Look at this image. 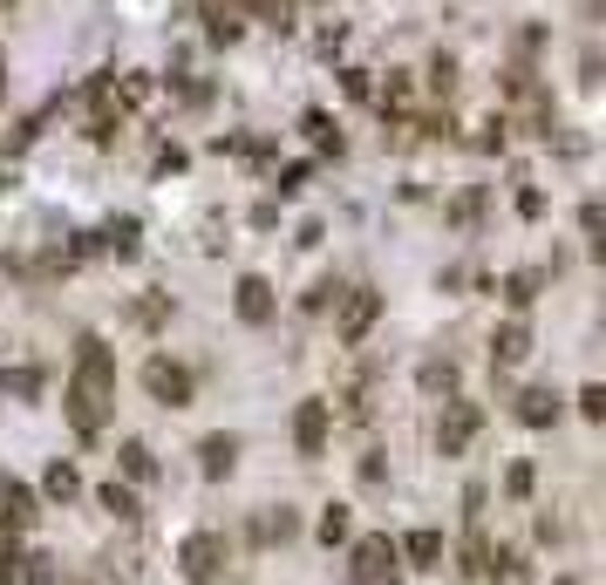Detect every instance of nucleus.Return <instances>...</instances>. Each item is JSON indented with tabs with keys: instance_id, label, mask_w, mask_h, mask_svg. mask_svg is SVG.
<instances>
[{
	"instance_id": "nucleus-12",
	"label": "nucleus",
	"mask_w": 606,
	"mask_h": 585,
	"mask_svg": "<svg viewBox=\"0 0 606 585\" xmlns=\"http://www.w3.org/2000/svg\"><path fill=\"white\" fill-rule=\"evenodd\" d=\"M559 416H566L559 389H545V381H532V389H518V422H525V429H552Z\"/></svg>"
},
{
	"instance_id": "nucleus-26",
	"label": "nucleus",
	"mask_w": 606,
	"mask_h": 585,
	"mask_svg": "<svg viewBox=\"0 0 606 585\" xmlns=\"http://www.w3.org/2000/svg\"><path fill=\"white\" fill-rule=\"evenodd\" d=\"M429 89H437V96H450V89H457V55H443V48L429 55Z\"/></svg>"
},
{
	"instance_id": "nucleus-28",
	"label": "nucleus",
	"mask_w": 606,
	"mask_h": 585,
	"mask_svg": "<svg viewBox=\"0 0 606 585\" xmlns=\"http://www.w3.org/2000/svg\"><path fill=\"white\" fill-rule=\"evenodd\" d=\"M252 14H260L266 28H280V35L293 28V0H252Z\"/></svg>"
},
{
	"instance_id": "nucleus-17",
	"label": "nucleus",
	"mask_w": 606,
	"mask_h": 585,
	"mask_svg": "<svg viewBox=\"0 0 606 585\" xmlns=\"http://www.w3.org/2000/svg\"><path fill=\"white\" fill-rule=\"evenodd\" d=\"M137 232H143L137 218H110L103 232H96V252H116V259H137V245H143Z\"/></svg>"
},
{
	"instance_id": "nucleus-14",
	"label": "nucleus",
	"mask_w": 606,
	"mask_h": 585,
	"mask_svg": "<svg viewBox=\"0 0 606 585\" xmlns=\"http://www.w3.org/2000/svg\"><path fill=\"white\" fill-rule=\"evenodd\" d=\"M116 470H123V483H150L157 476V449H150L143 436H123L116 443Z\"/></svg>"
},
{
	"instance_id": "nucleus-30",
	"label": "nucleus",
	"mask_w": 606,
	"mask_h": 585,
	"mask_svg": "<svg viewBox=\"0 0 606 585\" xmlns=\"http://www.w3.org/2000/svg\"><path fill=\"white\" fill-rule=\"evenodd\" d=\"M532 483H539L532 463H512V470H504V497H518V504H525V497H532Z\"/></svg>"
},
{
	"instance_id": "nucleus-18",
	"label": "nucleus",
	"mask_w": 606,
	"mask_h": 585,
	"mask_svg": "<svg viewBox=\"0 0 606 585\" xmlns=\"http://www.w3.org/2000/svg\"><path fill=\"white\" fill-rule=\"evenodd\" d=\"M314 538H320L327 551H334V545H348V538H355V504H327V511H320V524H314Z\"/></svg>"
},
{
	"instance_id": "nucleus-5",
	"label": "nucleus",
	"mask_w": 606,
	"mask_h": 585,
	"mask_svg": "<svg viewBox=\"0 0 606 585\" xmlns=\"http://www.w3.org/2000/svg\"><path fill=\"white\" fill-rule=\"evenodd\" d=\"M477 429H484V409L464 395H450L443 402V416H437V456H464L477 443Z\"/></svg>"
},
{
	"instance_id": "nucleus-6",
	"label": "nucleus",
	"mask_w": 606,
	"mask_h": 585,
	"mask_svg": "<svg viewBox=\"0 0 606 585\" xmlns=\"http://www.w3.org/2000/svg\"><path fill=\"white\" fill-rule=\"evenodd\" d=\"M327 443H334V402L307 395V402L293 409V449L314 463V456H327Z\"/></svg>"
},
{
	"instance_id": "nucleus-35",
	"label": "nucleus",
	"mask_w": 606,
	"mask_h": 585,
	"mask_svg": "<svg viewBox=\"0 0 606 585\" xmlns=\"http://www.w3.org/2000/svg\"><path fill=\"white\" fill-rule=\"evenodd\" d=\"M402 103H409V82H402V75H389V82H382V110H402Z\"/></svg>"
},
{
	"instance_id": "nucleus-13",
	"label": "nucleus",
	"mask_w": 606,
	"mask_h": 585,
	"mask_svg": "<svg viewBox=\"0 0 606 585\" xmlns=\"http://www.w3.org/2000/svg\"><path fill=\"white\" fill-rule=\"evenodd\" d=\"M41 511H35V491H28V483H0V531H28Z\"/></svg>"
},
{
	"instance_id": "nucleus-37",
	"label": "nucleus",
	"mask_w": 606,
	"mask_h": 585,
	"mask_svg": "<svg viewBox=\"0 0 606 585\" xmlns=\"http://www.w3.org/2000/svg\"><path fill=\"white\" fill-rule=\"evenodd\" d=\"M123 103H150V75H123Z\"/></svg>"
},
{
	"instance_id": "nucleus-31",
	"label": "nucleus",
	"mask_w": 606,
	"mask_h": 585,
	"mask_svg": "<svg viewBox=\"0 0 606 585\" xmlns=\"http://www.w3.org/2000/svg\"><path fill=\"white\" fill-rule=\"evenodd\" d=\"M0 585H21V551H14V531H0Z\"/></svg>"
},
{
	"instance_id": "nucleus-21",
	"label": "nucleus",
	"mask_w": 606,
	"mask_h": 585,
	"mask_svg": "<svg viewBox=\"0 0 606 585\" xmlns=\"http://www.w3.org/2000/svg\"><path fill=\"white\" fill-rule=\"evenodd\" d=\"M205 28H212V41H239V35H245L239 0H205Z\"/></svg>"
},
{
	"instance_id": "nucleus-39",
	"label": "nucleus",
	"mask_w": 606,
	"mask_h": 585,
	"mask_svg": "<svg viewBox=\"0 0 606 585\" xmlns=\"http://www.w3.org/2000/svg\"><path fill=\"white\" fill-rule=\"evenodd\" d=\"M559 585H579V578H559Z\"/></svg>"
},
{
	"instance_id": "nucleus-8",
	"label": "nucleus",
	"mask_w": 606,
	"mask_h": 585,
	"mask_svg": "<svg viewBox=\"0 0 606 585\" xmlns=\"http://www.w3.org/2000/svg\"><path fill=\"white\" fill-rule=\"evenodd\" d=\"M232 307H239V320H245V327H266L273 314H280V293H273V279H266V272H239Z\"/></svg>"
},
{
	"instance_id": "nucleus-15",
	"label": "nucleus",
	"mask_w": 606,
	"mask_h": 585,
	"mask_svg": "<svg viewBox=\"0 0 606 585\" xmlns=\"http://www.w3.org/2000/svg\"><path fill=\"white\" fill-rule=\"evenodd\" d=\"M287 538H300V518L287 504H266V511L252 518V545H287Z\"/></svg>"
},
{
	"instance_id": "nucleus-2",
	"label": "nucleus",
	"mask_w": 606,
	"mask_h": 585,
	"mask_svg": "<svg viewBox=\"0 0 606 585\" xmlns=\"http://www.w3.org/2000/svg\"><path fill=\"white\" fill-rule=\"evenodd\" d=\"M348 585H402V551L389 531L348 538Z\"/></svg>"
},
{
	"instance_id": "nucleus-25",
	"label": "nucleus",
	"mask_w": 606,
	"mask_h": 585,
	"mask_svg": "<svg viewBox=\"0 0 606 585\" xmlns=\"http://www.w3.org/2000/svg\"><path fill=\"white\" fill-rule=\"evenodd\" d=\"M164 320H171V300H164V293L130 300V327H164Z\"/></svg>"
},
{
	"instance_id": "nucleus-1",
	"label": "nucleus",
	"mask_w": 606,
	"mask_h": 585,
	"mask_svg": "<svg viewBox=\"0 0 606 585\" xmlns=\"http://www.w3.org/2000/svg\"><path fill=\"white\" fill-rule=\"evenodd\" d=\"M110 402H116V361H110V347L96 334H83L75 341V374L62 389V416H68L75 436H103Z\"/></svg>"
},
{
	"instance_id": "nucleus-29",
	"label": "nucleus",
	"mask_w": 606,
	"mask_h": 585,
	"mask_svg": "<svg viewBox=\"0 0 606 585\" xmlns=\"http://www.w3.org/2000/svg\"><path fill=\"white\" fill-rule=\"evenodd\" d=\"M334 300H341V279H314L300 307H307V314H327V307H334Z\"/></svg>"
},
{
	"instance_id": "nucleus-7",
	"label": "nucleus",
	"mask_w": 606,
	"mask_h": 585,
	"mask_svg": "<svg viewBox=\"0 0 606 585\" xmlns=\"http://www.w3.org/2000/svg\"><path fill=\"white\" fill-rule=\"evenodd\" d=\"M178 572L191 585H212L225 572V538H218V531H191V538L178 545Z\"/></svg>"
},
{
	"instance_id": "nucleus-32",
	"label": "nucleus",
	"mask_w": 606,
	"mask_h": 585,
	"mask_svg": "<svg viewBox=\"0 0 606 585\" xmlns=\"http://www.w3.org/2000/svg\"><path fill=\"white\" fill-rule=\"evenodd\" d=\"M579 416H586V422H606V389H599V381H586V389H579Z\"/></svg>"
},
{
	"instance_id": "nucleus-40",
	"label": "nucleus",
	"mask_w": 606,
	"mask_h": 585,
	"mask_svg": "<svg viewBox=\"0 0 606 585\" xmlns=\"http://www.w3.org/2000/svg\"><path fill=\"white\" fill-rule=\"evenodd\" d=\"M0 8H14V0H0Z\"/></svg>"
},
{
	"instance_id": "nucleus-20",
	"label": "nucleus",
	"mask_w": 606,
	"mask_h": 585,
	"mask_svg": "<svg viewBox=\"0 0 606 585\" xmlns=\"http://www.w3.org/2000/svg\"><path fill=\"white\" fill-rule=\"evenodd\" d=\"M96 497H103V511H110L116 524H137V518H143V504H137V483H116V476H110Z\"/></svg>"
},
{
	"instance_id": "nucleus-4",
	"label": "nucleus",
	"mask_w": 606,
	"mask_h": 585,
	"mask_svg": "<svg viewBox=\"0 0 606 585\" xmlns=\"http://www.w3.org/2000/svg\"><path fill=\"white\" fill-rule=\"evenodd\" d=\"M375 320H382V293H375V287H341V300H334V334H341L348 347H362Z\"/></svg>"
},
{
	"instance_id": "nucleus-34",
	"label": "nucleus",
	"mask_w": 606,
	"mask_h": 585,
	"mask_svg": "<svg viewBox=\"0 0 606 585\" xmlns=\"http://www.w3.org/2000/svg\"><path fill=\"white\" fill-rule=\"evenodd\" d=\"M21 565H28V572H21L28 585H55V558H21Z\"/></svg>"
},
{
	"instance_id": "nucleus-38",
	"label": "nucleus",
	"mask_w": 606,
	"mask_h": 585,
	"mask_svg": "<svg viewBox=\"0 0 606 585\" xmlns=\"http://www.w3.org/2000/svg\"><path fill=\"white\" fill-rule=\"evenodd\" d=\"M0 82H8V55H0Z\"/></svg>"
},
{
	"instance_id": "nucleus-9",
	"label": "nucleus",
	"mask_w": 606,
	"mask_h": 585,
	"mask_svg": "<svg viewBox=\"0 0 606 585\" xmlns=\"http://www.w3.org/2000/svg\"><path fill=\"white\" fill-rule=\"evenodd\" d=\"M395 551H402V572H443V558H450V545H443V531H409V538H395Z\"/></svg>"
},
{
	"instance_id": "nucleus-23",
	"label": "nucleus",
	"mask_w": 606,
	"mask_h": 585,
	"mask_svg": "<svg viewBox=\"0 0 606 585\" xmlns=\"http://www.w3.org/2000/svg\"><path fill=\"white\" fill-rule=\"evenodd\" d=\"M416 381H422L429 395H457V361H450V354H443V361H422Z\"/></svg>"
},
{
	"instance_id": "nucleus-24",
	"label": "nucleus",
	"mask_w": 606,
	"mask_h": 585,
	"mask_svg": "<svg viewBox=\"0 0 606 585\" xmlns=\"http://www.w3.org/2000/svg\"><path fill=\"white\" fill-rule=\"evenodd\" d=\"M539 287H545V272H512V279H504V300H512V307L525 314V307L539 300Z\"/></svg>"
},
{
	"instance_id": "nucleus-22",
	"label": "nucleus",
	"mask_w": 606,
	"mask_h": 585,
	"mask_svg": "<svg viewBox=\"0 0 606 585\" xmlns=\"http://www.w3.org/2000/svg\"><path fill=\"white\" fill-rule=\"evenodd\" d=\"M457 572H464V578H491V538H484V531H470V538H464Z\"/></svg>"
},
{
	"instance_id": "nucleus-27",
	"label": "nucleus",
	"mask_w": 606,
	"mask_h": 585,
	"mask_svg": "<svg viewBox=\"0 0 606 585\" xmlns=\"http://www.w3.org/2000/svg\"><path fill=\"white\" fill-rule=\"evenodd\" d=\"M300 130H307V137H314L320 150H341V130H334V123H327L320 110H307V116H300Z\"/></svg>"
},
{
	"instance_id": "nucleus-19",
	"label": "nucleus",
	"mask_w": 606,
	"mask_h": 585,
	"mask_svg": "<svg viewBox=\"0 0 606 585\" xmlns=\"http://www.w3.org/2000/svg\"><path fill=\"white\" fill-rule=\"evenodd\" d=\"M41 497L48 504H75V497H83V470H75V463H48L41 470Z\"/></svg>"
},
{
	"instance_id": "nucleus-10",
	"label": "nucleus",
	"mask_w": 606,
	"mask_h": 585,
	"mask_svg": "<svg viewBox=\"0 0 606 585\" xmlns=\"http://www.w3.org/2000/svg\"><path fill=\"white\" fill-rule=\"evenodd\" d=\"M518 361H532V327H525V314L497 320V334H491V368H518Z\"/></svg>"
},
{
	"instance_id": "nucleus-3",
	"label": "nucleus",
	"mask_w": 606,
	"mask_h": 585,
	"mask_svg": "<svg viewBox=\"0 0 606 585\" xmlns=\"http://www.w3.org/2000/svg\"><path fill=\"white\" fill-rule=\"evenodd\" d=\"M143 395L157 402V409H191V402H198V374L185 361H171V354H150V361H143Z\"/></svg>"
},
{
	"instance_id": "nucleus-11",
	"label": "nucleus",
	"mask_w": 606,
	"mask_h": 585,
	"mask_svg": "<svg viewBox=\"0 0 606 585\" xmlns=\"http://www.w3.org/2000/svg\"><path fill=\"white\" fill-rule=\"evenodd\" d=\"M198 470H205L212 483L239 470V436H232V429H212V436H198Z\"/></svg>"
},
{
	"instance_id": "nucleus-16",
	"label": "nucleus",
	"mask_w": 606,
	"mask_h": 585,
	"mask_svg": "<svg viewBox=\"0 0 606 585\" xmlns=\"http://www.w3.org/2000/svg\"><path fill=\"white\" fill-rule=\"evenodd\" d=\"M41 389H48V374H41L35 361L0 368V395H8V402H41Z\"/></svg>"
},
{
	"instance_id": "nucleus-36",
	"label": "nucleus",
	"mask_w": 606,
	"mask_h": 585,
	"mask_svg": "<svg viewBox=\"0 0 606 585\" xmlns=\"http://www.w3.org/2000/svg\"><path fill=\"white\" fill-rule=\"evenodd\" d=\"M293 191H307V164H287L280 170V198H293Z\"/></svg>"
},
{
	"instance_id": "nucleus-33",
	"label": "nucleus",
	"mask_w": 606,
	"mask_h": 585,
	"mask_svg": "<svg viewBox=\"0 0 606 585\" xmlns=\"http://www.w3.org/2000/svg\"><path fill=\"white\" fill-rule=\"evenodd\" d=\"M362 483H368V491H382V483H389V463H382V449H368V456H362Z\"/></svg>"
}]
</instances>
